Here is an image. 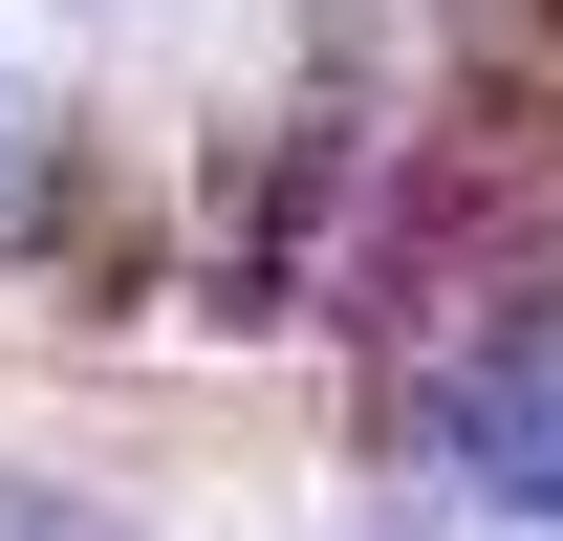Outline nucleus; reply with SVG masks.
Instances as JSON below:
<instances>
[{
	"mask_svg": "<svg viewBox=\"0 0 563 541\" xmlns=\"http://www.w3.org/2000/svg\"><path fill=\"white\" fill-rule=\"evenodd\" d=\"M0 541H131V520H109L87 476H0Z\"/></svg>",
	"mask_w": 563,
	"mask_h": 541,
	"instance_id": "f257e3e1",
	"label": "nucleus"
}]
</instances>
